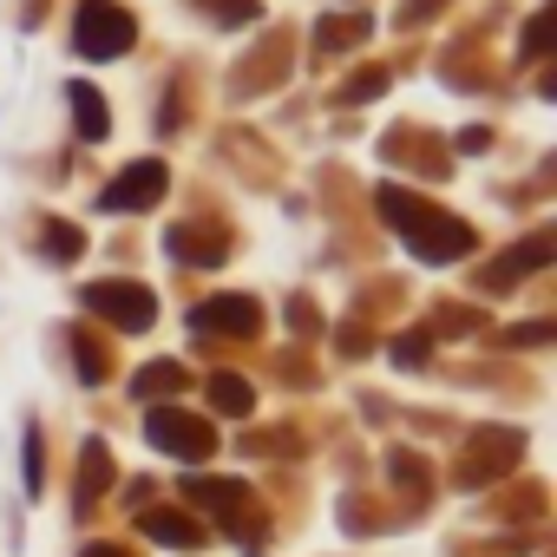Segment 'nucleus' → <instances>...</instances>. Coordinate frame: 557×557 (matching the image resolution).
Returning a JSON list of instances; mask_svg holds the SVG:
<instances>
[{
  "instance_id": "obj_18",
  "label": "nucleus",
  "mask_w": 557,
  "mask_h": 557,
  "mask_svg": "<svg viewBox=\"0 0 557 557\" xmlns=\"http://www.w3.org/2000/svg\"><path fill=\"white\" fill-rule=\"evenodd\" d=\"M505 342H518V348H537V342H550V329H544V322H524V329H511Z\"/></svg>"
},
{
  "instance_id": "obj_10",
  "label": "nucleus",
  "mask_w": 557,
  "mask_h": 557,
  "mask_svg": "<svg viewBox=\"0 0 557 557\" xmlns=\"http://www.w3.org/2000/svg\"><path fill=\"white\" fill-rule=\"evenodd\" d=\"M184 492H190L203 511H236V505L249 498V492H243V485H230V479H190Z\"/></svg>"
},
{
  "instance_id": "obj_3",
  "label": "nucleus",
  "mask_w": 557,
  "mask_h": 557,
  "mask_svg": "<svg viewBox=\"0 0 557 557\" xmlns=\"http://www.w3.org/2000/svg\"><path fill=\"white\" fill-rule=\"evenodd\" d=\"M86 309L106 315V322L125 329V335H138V329L158 322V302H151V289H138V283H86Z\"/></svg>"
},
{
  "instance_id": "obj_14",
  "label": "nucleus",
  "mask_w": 557,
  "mask_h": 557,
  "mask_svg": "<svg viewBox=\"0 0 557 557\" xmlns=\"http://www.w3.org/2000/svg\"><path fill=\"white\" fill-rule=\"evenodd\" d=\"M47 256H53V262H73V256H79V230H73V223H53V230H47Z\"/></svg>"
},
{
  "instance_id": "obj_9",
  "label": "nucleus",
  "mask_w": 557,
  "mask_h": 557,
  "mask_svg": "<svg viewBox=\"0 0 557 557\" xmlns=\"http://www.w3.org/2000/svg\"><path fill=\"white\" fill-rule=\"evenodd\" d=\"M132 394H145V400L184 394V368H177V361H151V368H138V374H132Z\"/></svg>"
},
{
  "instance_id": "obj_19",
  "label": "nucleus",
  "mask_w": 557,
  "mask_h": 557,
  "mask_svg": "<svg viewBox=\"0 0 557 557\" xmlns=\"http://www.w3.org/2000/svg\"><path fill=\"white\" fill-rule=\"evenodd\" d=\"M86 557H125V550H112V544H92V550H86Z\"/></svg>"
},
{
  "instance_id": "obj_2",
  "label": "nucleus",
  "mask_w": 557,
  "mask_h": 557,
  "mask_svg": "<svg viewBox=\"0 0 557 557\" xmlns=\"http://www.w3.org/2000/svg\"><path fill=\"white\" fill-rule=\"evenodd\" d=\"M73 27H79L73 40H79V53H86V60H119V53L138 40L132 14H125V8H112V0H86Z\"/></svg>"
},
{
  "instance_id": "obj_8",
  "label": "nucleus",
  "mask_w": 557,
  "mask_h": 557,
  "mask_svg": "<svg viewBox=\"0 0 557 557\" xmlns=\"http://www.w3.org/2000/svg\"><path fill=\"white\" fill-rule=\"evenodd\" d=\"M550 256H557V243H550V236H537V243H524V249H511V256H505V262H498V269L485 275V289H498V283H511V275H524V269H544Z\"/></svg>"
},
{
  "instance_id": "obj_6",
  "label": "nucleus",
  "mask_w": 557,
  "mask_h": 557,
  "mask_svg": "<svg viewBox=\"0 0 557 557\" xmlns=\"http://www.w3.org/2000/svg\"><path fill=\"white\" fill-rule=\"evenodd\" d=\"M190 329H197V335H249V329H256V302H249V296L197 302V309H190Z\"/></svg>"
},
{
  "instance_id": "obj_4",
  "label": "nucleus",
  "mask_w": 557,
  "mask_h": 557,
  "mask_svg": "<svg viewBox=\"0 0 557 557\" xmlns=\"http://www.w3.org/2000/svg\"><path fill=\"white\" fill-rule=\"evenodd\" d=\"M145 440H151V446H164L171 459H190V466L216 453V433H210L203 420L177 413V407H151V420H145Z\"/></svg>"
},
{
  "instance_id": "obj_11",
  "label": "nucleus",
  "mask_w": 557,
  "mask_h": 557,
  "mask_svg": "<svg viewBox=\"0 0 557 557\" xmlns=\"http://www.w3.org/2000/svg\"><path fill=\"white\" fill-rule=\"evenodd\" d=\"M73 119H79V132H86V138H92V145H99V138H106V99H99V92H92V86H86V79H79V86H73Z\"/></svg>"
},
{
  "instance_id": "obj_13",
  "label": "nucleus",
  "mask_w": 557,
  "mask_h": 557,
  "mask_svg": "<svg viewBox=\"0 0 557 557\" xmlns=\"http://www.w3.org/2000/svg\"><path fill=\"white\" fill-rule=\"evenodd\" d=\"M99 485H112V459H106V446H99V440H86V459H79V492H99Z\"/></svg>"
},
{
  "instance_id": "obj_16",
  "label": "nucleus",
  "mask_w": 557,
  "mask_h": 557,
  "mask_svg": "<svg viewBox=\"0 0 557 557\" xmlns=\"http://www.w3.org/2000/svg\"><path fill=\"white\" fill-rule=\"evenodd\" d=\"M550 27H557V14L544 8V14H531V34H524V53H544L550 47Z\"/></svg>"
},
{
  "instance_id": "obj_17",
  "label": "nucleus",
  "mask_w": 557,
  "mask_h": 557,
  "mask_svg": "<svg viewBox=\"0 0 557 557\" xmlns=\"http://www.w3.org/2000/svg\"><path fill=\"white\" fill-rule=\"evenodd\" d=\"M394 361L420 368V361H426V335H400V342H394Z\"/></svg>"
},
{
  "instance_id": "obj_12",
  "label": "nucleus",
  "mask_w": 557,
  "mask_h": 557,
  "mask_svg": "<svg viewBox=\"0 0 557 557\" xmlns=\"http://www.w3.org/2000/svg\"><path fill=\"white\" fill-rule=\"evenodd\" d=\"M210 407H216V413H249L256 394H249L243 374H216V381H210Z\"/></svg>"
},
{
  "instance_id": "obj_15",
  "label": "nucleus",
  "mask_w": 557,
  "mask_h": 557,
  "mask_svg": "<svg viewBox=\"0 0 557 557\" xmlns=\"http://www.w3.org/2000/svg\"><path fill=\"white\" fill-rule=\"evenodd\" d=\"M361 34H368V21H361V14H355V21H329V34H322V47H355Z\"/></svg>"
},
{
  "instance_id": "obj_1",
  "label": "nucleus",
  "mask_w": 557,
  "mask_h": 557,
  "mask_svg": "<svg viewBox=\"0 0 557 557\" xmlns=\"http://www.w3.org/2000/svg\"><path fill=\"white\" fill-rule=\"evenodd\" d=\"M381 216H387V223L407 236V249H413V256H426V262H453V256H466V249H472V230H466L459 216H446V210L420 203L413 190L381 184Z\"/></svg>"
},
{
  "instance_id": "obj_5",
  "label": "nucleus",
  "mask_w": 557,
  "mask_h": 557,
  "mask_svg": "<svg viewBox=\"0 0 557 557\" xmlns=\"http://www.w3.org/2000/svg\"><path fill=\"white\" fill-rule=\"evenodd\" d=\"M164 184H171V171H164L158 158H145V164H125L119 184H112L99 203H106V210H151V203L164 197Z\"/></svg>"
},
{
  "instance_id": "obj_7",
  "label": "nucleus",
  "mask_w": 557,
  "mask_h": 557,
  "mask_svg": "<svg viewBox=\"0 0 557 557\" xmlns=\"http://www.w3.org/2000/svg\"><path fill=\"white\" fill-rule=\"evenodd\" d=\"M138 531H145V537H158V544H184V550H197V544H203V524H197V518H184V511H138Z\"/></svg>"
}]
</instances>
